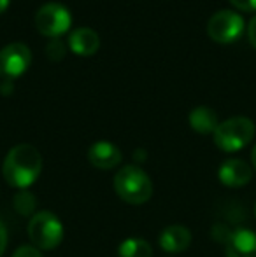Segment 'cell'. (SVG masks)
Listing matches in <instances>:
<instances>
[{
    "label": "cell",
    "instance_id": "6da1fadb",
    "mask_svg": "<svg viewBox=\"0 0 256 257\" xmlns=\"http://www.w3.org/2000/svg\"><path fill=\"white\" fill-rule=\"evenodd\" d=\"M42 172V156L30 144L14 146L7 153L2 165L4 179L16 189H27L39 179Z\"/></svg>",
    "mask_w": 256,
    "mask_h": 257
},
{
    "label": "cell",
    "instance_id": "7a4b0ae2",
    "mask_svg": "<svg viewBox=\"0 0 256 257\" xmlns=\"http://www.w3.org/2000/svg\"><path fill=\"white\" fill-rule=\"evenodd\" d=\"M114 191L128 205H144L153 196V182L142 168L135 165L123 166L114 175Z\"/></svg>",
    "mask_w": 256,
    "mask_h": 257
},
{
    "label": "cell",
    "instance_id": "3957f363",
    "mask_svg": "<svg viewBox=\"0 0 256 257\" xmlns=\"http://www.w3.org/2000/svg\"><path fill=\"white\" fill-rule=\"evenodd\" d=\"M254 122L249 117L235 115L219 122L214 135V144L225 153H237L254 139Z\"/></svg>",
    "mask_w": 256,
    "mask_h": 257
},
{
    "label": "cell",
    "instance_id": "277c9868",
    "mask_svg": "<svg viewBox=\"0 0 256 257\" xmlns=\"http://www.w3.org/2000/svg\"><path fill=\"white\" fill-rule=\"evenodd\" d=\"M28 238L39 250H53L63 240V224L53 212H37L28 222Z\"/></svg>",
    "mask_w": 256,
    "mask_h": 257
},
{
    "label": "cell",
    "instance_id": "5b68a950",
    "mask_svg": "<svg viewBox=\"0 0 256 257\" xmlns=\"http://www.w3.org/2000/svg\"><path fill=\"white\" fill-rule=\"evenodd\" d=\"M72 25V16L68 9L58 2H48L39 7L35 13V27L42 35L56 39L68 32Z\"/></svg>",
    "mask_w": 256,
    "mask_h": 257
},
{
    "label": "cell",
    "instance_id": "8992f818",
    "mask_svg": "<svg viewBox=\"0 0 256 257\" xmlns=\"http://www.w3.org/2000/svg\"><path fill=\"white\" fill-rule=\"evenodd\" d=\"M244 32V20L239 13L221 9L214 13L207 21V34L212 41L230 44L235 42Z\"/></svg>",
    "mask_w": 256,
    "mask_h": 257
},
{
    "label": "cell",
    "instance_id": "52a82bcc",
    "mask_svg": "<svg viewBox=\"0 0 256 257\" xmlns=\"http://www.w3.org/2000/svg\"><path fill=\"white\" fill-rule=\"evenodd\" d=\"M32 61V53L23 42H11L0 49V77L13 81L20 77Z\"/></svg>",
    "mask_w": 256,
    "mask_h": 257
},
{
    "label": "cell",
    "instance_id": "ba28073f",
    "mask_svg": "<svg viewBox=\"0 0 256 257\" xmlns=\"http://www.w3.org/2000/svg\"><path fill=\"white\" fill-rule=\"evenodd\" d=\"M218 175L223 186L237 189V187H244L251 182V179H253V168L244 159L233 158V159H226L219 166Z\"/></svg>",
    "mask_w": 256,
    "mask_h": 257
},
{
    "label": "cell",
    "instance_id": "9c48e42d",
    "mask_svg": "<svg viewBox=\"0 0 256 257\" xmlns=\"http://www.w3.org/2000/svg\"><path fill=\"white\" fill-rule=\"evenodd\" d=\"M123 156L118 146L107 140H99L88 149V161L99 170H113L121 163Z\"/></svg>",
    "mask_w": 256,
    "mask_h": 257
},
{
    "label": "cell",
    "instance_id": "30bf717a",
    "mask_svg": "<svg viewBox=\"0 0 256 257\" xmlns=\"http://www.w3.org/2000/svg\"><path fill=\"white\" fill-rule=\"evenodd\" d=\"M226 257H256V233L249 229H235L225 240Z\"/></svg>",
    "mask_w": 256,
    "mask_h": 257
},
{
    "label": "cell",
    "instance_id": "8fae6325",
    "mask_svg": "<svg viewBox=\"0 0 256 257\" xmlns=\"http://www.w3.org/2000/svg\"><path fill=\"white\" fill-rule=\"evenodd\" d=\"M192 245V233L186 226L172 224L167 226L160 234V247L167 254H179L185 252Z\"/></svg>",
    "mask_w": 256,
    "mask_h": 257
},
{
    "label": "cell",
    "instance_id": "7c38bea8",
    "mask_svg": "<svg viewBox=\"0 0 256 257\" xmlns=\"http://www.w3.org/2000/svg\"><path fill=\"white\" fill-rule=\"evenodd\" d=\"M68 46L75 54L79 56H92L99 51L100 48V37L95 30L88 27H81L72 30L68 35Z\"/></svg>",
    "mask_w": 256,
    "mask_h": 257
},
{
    "label": "cell",
    "instance_id": "4fadbf2b",
    "mask_svg": "<svg viewBox=\"0 0 256 257\" xmlns=\"http://www.w3.org/2000/svg\"><path fill=\"white\" fill-rule=\"evenodd\" d=\"M218 115L212 108L200 105V107H195L190 112V126L200 135H211L218 128Z\"/></svg>",
    "mask_w": 256,
    "mask_h": 257
},
{
    "label": "cell",
    "instance_id": "5bb4252c",
    "mask_svg": "<svg viewBox=\"0 0 256 257\" xmlns=\"http://www.w3.org/2000/svg\"><path fill=\"white\" fill-rule=\"evenodd\" d=\"M120 257H153V247L144 238H127L118 247Z\"/></svg>",
    "mask_w": 256,
    "mask_h": 257
},
{
    "label": "cell",
    "instance_id": "9a60e30c",
    "mask_svg": "<svg viewBox=\"0 0 256 257\" xmlns=\"http://www.w3.org/2000/svg\"><path fill=\"white\" fill-rule=\"evenodd\" d=\"M13 205H14V208H16V212L23 217H30V215H34V213H37L35 212V210H37L35 194L27 189H21L20 193L14 196Z\"/></svg>",
    "mask_w": 256,
    "mask_h": 257
},
{
    "label": "cell",
    "instance_id": "2e32d148",
    "mask_svg": "<svg viewBox=\"0 0 256 257\" xmlns=\"http://www.w3.org/2000/svg\"><path fill=\"white\" fill-rule=\"evenodd\" d=\"M46 53H48L49 60L58 61V60H62V58L65 56L67 49H65V44L62 42V39L56 37V39H49L48 46H46Z\"/></svg>",
    "mask_w": 256,
    "mask_h": 257
},
{
    "label": "cell",
    "instance_id": "e0dca14e",
    "mask_svg": "<svg viewBox=\"0 0 256 257\" xmlns=\"http://www.w3.org/2000/svg\"><path fill=\"white\" fill-rule=\"evenodd\" d=\"M13 257H42V254L39 248L34 247V245H23V247H20L16 252H14Z\"/></svg>",
    "mask_w": 256,
    "mask_h": 257
},
{
    "label": "cell",
    "instance_id": "ac0fdd59",
    "mask_svg": "<svg viewBox=\"0 0 256 257\" xmlns=\"http://www.w3.org/2000/svg\"><path fill=\"white\" fill-rule=\"evenodd\" d=\"M233 7H237L239 11L244 13H253L256 11V0H230Z\"/></svg>",
    "mask_w": 256,
    "mask_h": 257
},
{
    "label": "cell",
    "instance_id": "d6986e66",
    "mask_svg": "<svg viewBox=\"0 0 256 257\" xmlns=\"http://www.w3.org/2000/svg\"><path fill=\"white\" fill-rule=\"evenodd\" d=\"M247 37H249L251 46L256 49V16L249 21V25H247Z\"/></svg>",
    "mask_w": 256,
    "mask_h": 257
},
{
    "label": "cell",
    "instance_id": "ffe728a7",
    "mask_svg": "<svg viewBox=\"0 0 256 257\" xmlns=\"http://www.w3.org/2000/svg\"><path fill=\"white\" fill-rule=\"evenodd\" d=\"M6 247H7V229L2 220H0V257L6 252Z\"/></svg>",
    "mask_w": 256,
    "mask_h": 257
},
{
    "label": "cell",
    "instance_id": "44dd1931",
    "mask_svg": "<svg viewBox=\"0 0 256 257\" xmlns=\"http://www.w3.org/2000/svg\"><path fill=\"white\" fill-rule=\"evenodd\" d=\"M11 89H13V82L7 81V79H4L2 84H0V91H2V95H9Z\"/></svg>",
    "mask_w": 256,
    "mask_h": 257
},
{
    "label": "cell",
    "instance_id": "7402d4cb",
    "mask_svg": "<svg viewBox=\"0 0 256 257\" xmlns=\"http://www.w3.org/2000/svg\"><path fill=\"white\" fill-rule=\"evenodd\" d=\"M9 2L11 0H0V14L6 13V9L9 7Z\"/></svg>",
    "mask_w": 256,
    "mask_h": 257
},
{
    "label": "cell",
    "instance_id": "603a6c76",
    "mask_svg": "<svg viewBox=\"0 0 256 257\" xmlns=\"http://www.w3.org/2000/svg\"><path fill=\"white\" fill-rule=\"evenodd\" d=\"M251 161H253V166H254V168H256V146H254L253 153H251Z\"/></svg>",
    "mask_w": 256,
    "mask_h": 257
},
{
    "label": "cell",
    "instance_id": "cb8c5ba5",
    "mask_svg": "<svg viewBox=\"0 0 256 257\" xmlns=\"http://www.w3.org/2000/svg\"><path fill=\"white\" fill-rule=\"evenodd\" d=\"M254 215H256V206H254Z\"/></svg>",
    "mask_w": 256,
    "mask_h": 257
}]
</instances>
